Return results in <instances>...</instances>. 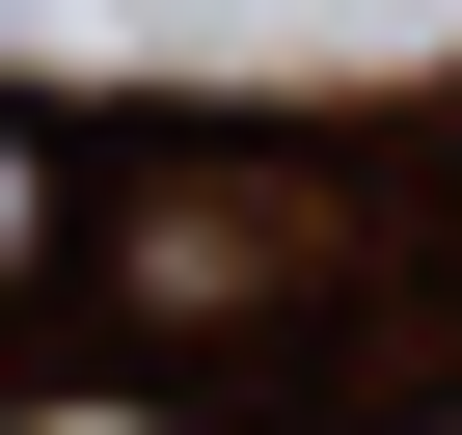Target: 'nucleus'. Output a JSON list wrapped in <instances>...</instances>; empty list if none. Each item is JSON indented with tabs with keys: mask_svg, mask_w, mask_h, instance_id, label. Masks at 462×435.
I'll return each instance as SVG.
<instances>
[{
	"mask_svg": "<svg viewBox=\"0 0 462 435\" xmlns=\"http://www.w3.org/2000/svg\"><path fill=\"white\" fill-rule=\"evenodd\" d=\"M300 273H327V218H300V190H245V163L136 218V300H190V327H245V300H300Z\"/></svg>",
	"mask_w": 462,
	"mask_h": 435,
	"instance_id": "nucleus-1",
	"label": "nucleus"
},
{
	"mask_svg": "<svg viewBox=\"0 0 462 435\" xmlns=\"http://www.w3.org/2000/svg\"><path fill=\"white\" fill-rule=\"evenodd\" d=\"M0 273H55V136H0Z\"/></svg>",
	"mask_w": 462,
	"mask_h": 435,
	"instance_id": "nucleus-2",
	"label": "nucleus"
}]
</instances>
